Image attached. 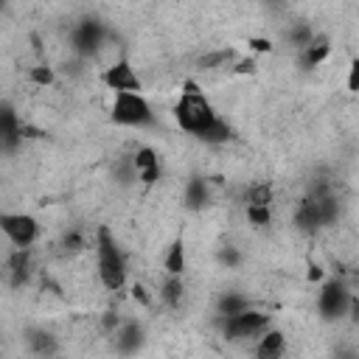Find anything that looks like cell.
<instances>
[{
    "mask_svg": "<svg viewBox=\"0 0 359 359\" xmlns=\"http://www.w3.org/2000/svg\"><path fill=\"white\" fill-rule=\"evenodd\" d=\"M112 339H115V351H118V353H135V351H140L143 342H146L143 323L123 317V323H121V328L112 334Z\"/></svg>",
    "mask_w": 359,
    "mask_h": 359,
    "instance_id": "cell-11",
    "label": "cell"
},
{
    "mask_svg": "<svg viewBox=\"0 0 359 359\" xmlns=\"http://www.w3.org/2000/svg\"><path fill=\"white\" fill-rule=\"evenodd\" d=\"M132 168H135V180L140 185H157L163 180V160H160V151L151 149V146H137L132 154Z\"/></svg>",
    "mask_w": 359,
    "mask_h": 359,
    "instance_id": "cell-8",
    "label": "cell"
},
{
    "mask_svg": "<svg viewBox=\"0 0 359 359\" xmlns=\"http://www.w3.org/2000/svg\"><path fill=\"white\" fill-rule=\"evenodd\" d=\"M353 286L342 278H325L323 283H317V294H314V309L320 314V320L325 323H342L348 320L351 303H353Z\"/></svg>",
    "mask_w": 359,
    "mask_h": 359,
    "instance_id": "cell-4",
    "label": "cell"
},
{
    "mask_svg": "<svg viewBox=\"0 0 359 359\" xmlns=\"http://www.w3.org/2000/svg\"><path fill=\"white\" fill-rule=\"evenodd\" d=\"M272 208L275 205H244V216L252 227H269L272 224Z\"/></svg>",
    "mask_w": 359,
    "mask_h": 359,
    "instance_id": "cell-19",
    "label": "cell"
},
{
    "mask_svg": "<svg viewBox=\"0 0 359 359\" xmlns=\"http://www.w3.org/2000/svg\"><path fill=\"white\" fill-rule=\"evenodd\" d=\"M247 306H252V300H250L244 292H222V294L216 297V314H219V317L236 314V311H241V309H247Z\"/></svg>",
    "mask_w": 359,
    "mask_h": 359,
    "instance_id": "cell-17",
    "label": "cell"
},
{
    "mask_svg": "<svg viewBox=\"0 0 359 359\" xmlns=\"http://www.w3.org/2000/svg\"><path fill=\"white\" fill-rule=\"evenodd\" d=\"M93 252H95V278L107 292L129 289V261L115 238L109 224H98L93 230Z\"/></svg>",
    "mask_w": 359,
    "mask_h": 359,
    "instance_id": "cell-2",
    "label": "cell"
},
{
    "mask_svg": "<svg viewBox=\"0 0 359 359\" xmlns=\"http://www.w3.org/2000/svg\"><path fill=\"white\" fill-rule=\"evenodd\" d=\"M31 339V348L36 353H56V342H53V334H45V331H36Z\"/></svg>",
    "mask_w": 359,
    "mask_h": 359,
    "instance_id": "cell-21",
    "label": "cell"
},
{
    "mask_svg": "<svg viewBox=\"0 0 359 359\" xmlns=\"http://www.w3.org/2000/svg\"><path fill=\"white\" fill-rule=\"evenodd\" d=\"M286 351H289V337H286V331L278 328V325H269V328L252 342V353H255L258 359H278V356H283Z\"/></svg>",
    "mask_w": 359,
    "mask_h": 359,
    "instance_id": "cell-10",
    "label": "cell"
},
{
    "mask_svg": "<svg viewBox=\"0 0 359 359\" xmlns=\"http://www.w3.org/2000/svg\"><path fill=\"white\" fill-rule=\"evenodd\" d=\"M345 90L359 95V56H353L345 67Z\"/></svg>",
    "mask_w": 359,
    "mask_h": 359,
    "instance_id": "cell-22",
    "label": "cell"
},
{
    "mask_svg": "<svg viewBox=\"0 0 359 359\" xmlns=\"http://www.w3.org/2000/svg\"><path fill=\"white\" fill-rule=\"evenodd\" d=\"M272 325V317L269 311L264 309H255V306H247L236 314H227V317H219V331L227 342H255L266 328Z\"/></svg>",
    "mask_w": 359,
    "mask_h": 359,
    "instance_id": "cell-5",
    "label": "cell"
},
{
    "mask_svg": "<svg viewBox=\"0 0 359 359\" xmlns=\"http://www.w3.org/2000/svg\"><path fill=\"white\" fill-rule=\"evenodd\" d=\"M210 185H208V180H202V177H191L188 182H185V191H182V202H185V208H191V210H202V208H208L210 205Z\"/></svg>",
    "mask_w": 359,
    "mask_h": 359,
    "instance_id": "cell-14",
    "label": "cell"
},
{
    "mask_svg": "<svg viewBox=\"0 0 359 359\" xmlns=\"http://www.w3.org/2000/svg\"><path fill=\"white\" fill-rule=\"evenodd\" d=\"M250 48H252L255 53H269V50H272V42H269V39L255 36V39H250Z\"/></svg>",
    "mask_w": 359,
    "mask_h": 359,
    "instance_id": "cell-25",
    "label": "cell"
},
{
    "mask_svg": "<svg viewBox=\"0 0 359 359\" xmlns=\"http://www.w3.org/2000/svg\"><path fill=\"white\" fill-rule=\"evenodd\" d=\"M0 227H3L6 241L11 247H20V250H34V244L42 236L39 219L34 213H25V210H3Z\"/></svg>",
    "mask_w": 359,
    "mask_h": 359,
    "instance_id": "cell-6",
    "label": "cell"
},
{
    "mask_svg": "<svg viewBox=\"0 0 359 359\" xmlns=\"http://www.w3.org/2000/svg\"><path fill=\"white\" fill-rule=\"evenodd\" d=\"M236 59H238V53H236L233 48H219V50L202 53L196 65H199L202 73H219V70H230Z\"/></svg>",
    "mask_w": 359,
    "mask_h": 359,
    "instance_id": "cell-16",
    "label": "cell"
},
{
    "mask_svg": "<svg viewBox=\"0 0 359 359\" xmlns=\"http://www.w3.org/2000/svg\"><path fill=\"white\" fill-rule=\"evenodd\" d=\"M0 132H3V149H6V151H11V149L22 140L25 126H22L20 115L11 109V104H3V112H0Z\"/></svg>",
    "mask_w": 359,
    "mask_h": 359,
    "instance_id": "cell-12",
    "label": "cell"
},
{
    "mask_svg": "<svg viewBox=\"0 0 359 359\" xmlns=\"http://www.w3.org/2000/svg\"><path fill=\"white\" fill-rule=\"evenodd\" d=\"M306 278H309L311 283H323L328 275H325V266H323V264H314V261H311V264H309V272H306Z\"/></svg>",
    "mask_w": 359,
    "mask_h": 359,
    "instance_id": "cell-24",
    "label": "cell"
},
{
    "mask_svg": "<svg viewBox=\"0 0 359 359\" xmlns=\"http://www.w3.org/2000/svg\"><path fill=\"white\" fill-rule=\"evenodd\" d=\"M129 297L143 309H151L157 303V292H151L143 280H129Z\"/></svg>",
    "mask_w": 359,
    "mask_h": 359,
    "instance_id": "cell-20",
    "label": "cell"
},
{
    "mask_svg": "<svg viewBox=\"0 0 359 359\" xmlns=\"http://www.w3.org/2000/svg\"><path fill=\"white\" fill-rule=\"evenodd\" d=\"M171 115H174V123L185 135L196 137L205 146H224L233 137V129L224 121V115H219V109L213 107L208 93L191 79L182 84V90L171 107Z\"/></svg>",
    "mask_w": 359,
    "mask_h": 359,
    "instance_id": "cell-1",
    "label": "cell"
},
{
    "mask_svg": "<svg viewBox=\"0 0 359 359\" xmlns=\"http://www.w3.org/2000/svg\"><path fill=\"white\" fill-rule=\"evenodd\" d=\"M331 53H334V42H331V36H325V34H314L311 42H309L306 48L297 50V56H300V67H303V70H317V67H323V65L331 59Z\"/></svg>",
    "mask_w": 359,
    "mask_h": 359,
    "instance_id": "cell-9",
    "label": "cell"
},
{
    "mask_svg": "<svg viewBox=\"0 0 359 359\" xmlns=\"http://www.w3.org/2000/svg\"><path fill=\"white\" fill-rule=\"evenodd\" d=\"M109 121L123 129H151L157 126V112L143 93H112Z\"/></svg>",
    "mask_w": 359,
    "mask_h": 359,
    "instance_id": "cell-3",
    "label": "cell"
},
{
    "mask_svg": "<svg viewBox=\"0 0 359 359\" xmlns=\"http://www.w3.org/2000/svg\"><path fill=\"white\" fill-rule=\"evenodd\" d=\"M230 73H236V76H255V73H258V62H255V56H238V59L233 62Z\"/></svg>",
    "mask_w": 359,
    "mask_h": 359,
    "instance_id": "cell-23",
    "label": "cell"
},
{
    "mask_svg": "<svg viewBox=\"0 0 359 359\" xmlns=\"http://www.w3.org/2000/svg\"><path fill=\"white\" fill-rule=\"evenodd\" d=\"M101 84L109 93H143V79L126 56L112 59L101 67Z\"/></svg>",
    "mask_w": 359,
    "mask_h": 359,
    "instance_id": "cell-7",
    "label": "cell"
},
{
    "mask_svg": "<svg viewBox=\"0 0 359 359\" xmlns=\"http://www.w3.org/2000/svg\"><path fill=\"white\" fill-rule=\"evenodd\" d=\"M353 292H356V294H359V269H356V272H353Z\"/></svg>",
    "mask_w": 359,
    "mask_h": 359,
    "instance_id": "cell-27",
    "label": "cell"
},
{
    "mask_svg": "<svg viewBox=\"0 0 359 359\" xmlns=\"http://www.w3.org/2000/svg\"><path fill=\"white\" fill-rule=\"evenodd\" d=\"M185 269H188V247H185V238H174L165 247L163 272L165 275H185Z\"/></svg>",
    "mask_w": 359,
    "mask_h": 359,
    "instance_id": "cell-15",
    "label": "cell"
},
{
    "mask_svg": "<svg viewBox=\"0 0 359 359\" xmlns=\"http://www.w3.org/2000/svg\"><path fill=\"white\" fill-rule=\"evenodd\" d=\"M348 320L359 328V294H353V303H351V311H348Z\"/></svg>",
    "mask_w": 359,
    "mask_h": 359,
    "instance_id": "cell-26",
    "label": "cell"
},
{
    "mask_svg": "<svg viewBox=\"0 0 359 359\" xmlns=\"http://www.w3.org/2000/svg\"><path fill=\"white\" fill-rule=\"evenodd\" d=\"M28 81L34 84V87H53L56 84V70L48 65V62H39V65H34L31 70H28Z\"/></svg>",
    "mask_w": 359,
    "mask_h": 359,
    "instance_id": "cell-18",
    "label": "cell"
},
{
    "mask_svg": "<svg viewBox=\"0 0 359 359\" xmlns=\"http://www.w3.org/2000/svg\"><path fill=\"white\" fill-rule=\"evenodd\" d=\"M157 300H160L165 309L177 311V309L185 303V280H182V275H165V280L160 283Z\"/></svg>",
    "mask_w": 359,
    "mask_h": 359,
    "instance_id": "cell-13",
    "label": "cell"
}]
</instances>
